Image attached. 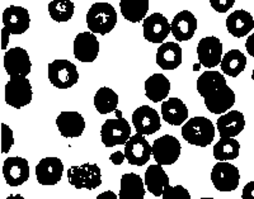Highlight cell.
Returning <instances> with one entry per match:
<instances>
[{
  "instance_id": "cell-1",
  "label": "cell",
  "mask_w": 254,
  "mask_h": 199,
  "mask_svg": "<svg viewBox=\"0 0 254 199\" xmlns=\"http://www.w3.org/2000/svg\"><path fill=\"white\" fill-rule=\"evenodd\" d=\"M198 94L205 99V105L212 114H224L235 104V93L226 84L225 76L219 71L208 70L197 80Z\"/></svg>"
},
{
  "instance_id": "cell-2",
  "label": "cell",
  "mask_w": 254,
  "mask_h": 199,
  "mask_svg": "<svg viewBox=\"0 0 254 199\" xmlns=\"http://www.w3.org/2000/svg\"><path fill=\"white\" fill-rule=\"evenodd\" d=\"M117 24V12L110 3H94L87 13V26L92 33L106 36Z\"/></svg>"
},
{
  "instance_id": "cell-3",
  "label": "cell",
  "mask_w": 254,
  "mask_h": 199,
  "mask_svg": "<svg viewBox=\"0 0 254 199\" xmlns=\"http://www.w3.org/2000/svg\"><path fill=\"white\" fill-rule=\"evenodd\" d=\"M182 137L193 146L207 148L215 139L214 124L206 117H193L183 124Z\"/></svg>"
},
{
  "instance_id": "cell-4",
  "label": "cell",
  "mask_w": 254,
  "mask_h": 199,
  "mask_svg": "<svg viewBox=\"0 0 254 199\" xmlns=\"http://www.w3.org/2000/svg\"><path fill=\"white\" fill-rule=\"evenodd\" d=\"M3 32H1V49L5 50L10 35H23L31 24L29 13L26 8L18 5H10L4 9Z\"/></svg>"
},
{
  "instance_id": "cell-5",
  "label": "cell",
  "mask_w": 254,
  "mask_h": 199,
  "mask_svg": "<svg viewBox=\"0 0 254 199\" xmlns=\"http://www.w3.org/2000/svg\"><path fill=\"white\" fill-rule=\"evenodd\" d=\"M115 119H107L101 128V139L106 148L125 145L131 137V126L122 117L121 110H116Z\"/></svg>"
},
{
  "instance_id": "cell-6",
  "label": "cell",
  "mask_w": 254,
  "mask_h": 199,
  "mask_svg": "<svg viewBox=\"0 0 254 199\" xmlns=\"http://www.w3.org/2000/svg\"><path fill=\"white\" fill-rule=\"evenodd\" d=\"M33 90L27 76H10L4 89L5 103L15 109L26 107L32 101Z\"/></svg>"
},
{
  "instance_id": "cell-7",
  "label": "cell",
  "mask_w": 254,
  "mask_h": 199,
  "mask_svg": "<svg viewBox=\"0 0 254 199\" xmlns=\"http://www.w3.org/2000/svg\"><path fill=\"white\" fill-rule=\"evenodd\" d=\"M69 183L76 189L94 191L102 184V173L97 164H83L80 166H71L67 170Z\"/></svg>"
},
{
  "instance_id": "cell-8",
  "label": "cell",
  "mask_w": 254,
  "mask_h": 199,
  "mask_svg": "<svg viewBox=\"0 0 254 199\" xmlns=\"http://www.w3.org/2000/svg\"><path fill=\"white\" fill-rule=\"evenodd\" d=\"M49 80L58 89H69L78 83V69L69 60L52 61L49 64Z\"/></svg>"
},
{
  "instance_id": "cell-9",
  "label": "cell",
  "mask_w": 254,
  "mask_h": 199,
  "mask_svg": "<svg viewBox=\"0 0 254 199\" xmlns=\"http://www.w3.org/2000/svg\"><path fill=\"white\" fill-rule=\"evenodd\" d=\"M211 182L219 192L235 191L240 182L239 169L228 161H219L212 167Z\"/></svg>"
},
{
  "instance_id": "cell-10",
  "label": "cell",
  "mask_w": 254,
  "mask_h": 199,
  "mask_svg": "<svg viewBox=\"0 0 254 199\" xmlns=\"http://www.w3.org/2000/svg\"><path fill=\"white\" fill-rule=\"evenodd\" d=\"M153 157L156 164L167 166V165H173L181 156L182 146L181 142L171 135H164L159 137L153 144Z\"/></svg>"
},
{
  "instance_id": "cell-11",
  "label": "cell",
  "mask_w": 254,
  "mask_h": 199,
  "mask_svg": "<svg viewBox=\"0 0 254 199\" xmlns=\"http://www.w3.org/2000/svg\"><path fill=\"white\" fill-rule=\"evenodd\" d=\"M125 156L128 164L135 166H142L150 160L153 155V148L144 135L136 133L125 144Z\"/></svg>"
},
{
  "instance_id": "cell-12",
  "label": "cell",
  "mask_w": 254,
  "mask_h": 199,
  "mask_svg": "<svg viewBox=\"0 0 254 199\" xmlns=\"http://www.w3.org/2000/svg\"><path fill=\"white\" fill-rule=\"evenodd\" d=\"M144 38L151 44H163L172 32L171 23L162 13H153L142 22Z\"/></svg>"
},
{
  "instance_id": "cell-13",
  "label": "cell",
  "mask_w": 254,
  "mask_h": 199,
  "mask_svg": "<svg viewBox=\"0 0 254 199\" xmlns=\"http://www.w3.org/2000/svg\"><path fill=\"white\" fill-rule=\"evenodd\" d=\"M132 124L137 133L150 136L158 132L162 127V121L158 110L149 105H141L132 113Z\"/></svg>"
},
{
  "instance_id": "cell-14",
  "label": "cell",
  "mask_w": 254,
  "mask_h": 199,
  "mask_svg": "<svg viewBox=\"0 0 254 199\" xmlns=\"http://www.w3.org/2000/svg\"><path fill=\"white\" fill-rule=\"evenodd\" d=\"M3 65L9 76H27L31 72L32 62L28 52L22 47H13L4 53Z\"/></svg>"
},
{
  "instance_id": "cell-15",
  "label": "cell",
  "mask_w": 254,
  "mask_h": 199,
  "mask_svg": "<svg viewBox=\"0 0 254 199\" xmlns=\"http://www.w3.org/2000/svg\"><path fill=\"white\" fill-rule=\"evenodd\" d=\"M197 56L199 64L207 69L216 67L222 60V44L215 36H208L199 40L197 46Z\"/></svg>"
},
{
  "instance_id": "cell-16",
  "label": "cell",
  "mask_w": 254,
  "mask_h": 199,
  "mask_svg": "<svg viewBox=\"0 0 254 199\" xmlns=\"http://www.w3.org/2000/svg\"><path fill=\"white\" fill-rule=\"evenodd\" d=\"M3 176L9 187H19L29 179V165L23 157L14 156L5 159L3 165Z\"/></svg>"
},
{
  "instance_id": "cell-17",
  "label": "cell",
  "mask_w": 254,
  "mask_h": 199,
  "mask_svg": "<svg viewBox=\"0 0 254 199\" xmlns=\"http://www.w3.org/2000/svg\"><path fill=\"white\" fill-rule=\"evenodd\" d=\"M56 126L65 139L80 137L85 130V119L75 110H63L56 118Z\"/></svg>"
},
{
  "instance_id": "cell-18",
  "label": "cell",
  "mask_w": 254,
  "mask_h": 199,
  "mask_svg": "<svg viewBox=\"0 0 254 199\" xmlns=\"http://www.w3.org/2000/svg\"><path fill=\"white\" fill-rule=\"evenodd\" d=\"M64 174V164L59 157H45L36 165V179L41 185H56Z\"/></svg>"
},
{
  "instance_id": "cell-19",
  "label": "cell",
  "mask_w": 254,
  "mask_h": 199,
  "mask_svg": "<svg viewBox=\"0 0 254 199\" xmlns=\"http://www.w3.org/2000/svg\"><path fill=\"white\" fill-rule=\"evenodd\" d=\"M99 53V42L94 33L81 32L74 40V56L80 62H93Z\"/></svg>"
},
{
  "instance_id": "cell-20",
  "label": "cell",
  "mask_w": 254,
  "mask_h": 199,
  "mask_svg": "<svg viewBox=\"0 0 254 199\" xmlns=\"http://www.w3.org/2000/svg\"><path fill=\"white\" fill-rule=\"evenodd\" d=\"M172 35L178 42H185L190 40L196 33L197 19L190 10H182L174 15L171 23Z\"/></svg>"
},
{
  "instance_id": "cell-21",
  "label": "cell",
  "mask_w": 254,
  "mask_h": 199,
  "mask_svg": "<svg viewBox=\"0 0 254 199\" xmlns=\"http://www.w3.org/2000/svg\"><path fill=\"white\" fill-rule=\"evenodd\" d=\"M216 127L221 137H231L234 139L246 127L244 114L239 110H229L228 113L219 117Z\"/></svg>"
},
{
  "instance_id": "cell-22",
  "label": "cell",
  "mask_w": 254,
  "mask_h": 199,
  "mask_svg": "<svg viewBox=\"0 0 254 199\" xmlns=\"http://www.w3.org/2000/svg\"><path fill=\"white\" fill-rule=\"evenodd\" d=\"M226 28L233 37H246L254 28L253 15L247 10H243V9L235 10L226 18Z\"/></svg>"
},
{
  "instance_id": "cell-23",
  "label": "cell",
  "mask_w": 254,
  "mask_h": 199,
  "mask_svg": "<svg viewBox=\"0 0 254 199\" xmlns=\"http://www.w3.org/2000/svg\"><path fill=\"white\" fill-rule=\"evenodd\" d=\"M162 117L171 126H182L188 119V108L179 98H168L162 103Z\"/></svg>"
},
{
  "instance_id": "cell-24",
  "label": "cell",
  "mask_w": 254,
  "mask_h": 199,
  "mask_svg": "<svg viewBox=\"0 0 254 199\" xmlns=\"http://www.w3.org/2000/svg\"><path fill=\"white\" fill-rule=\"evenodd\" d=\"M156 64L163 70H174L182 64V49L177 42H165L156 51Z\"/></svg>"
},
{
  "instance_id": "cell-25",
  "label": "cell",
  "mask_w": 254,
  "mask_h": 199,
  "mask_svg": "<svg viewBox=\"0 0 254 199\" xmlns=\"http://www.w3.org/2000/svg\"><path fill=\"white\" fill-rule=\"evenodd\" d=\"M147 191L154 197L163 196L164 191L169 187V176L165 173L162 165H150L145 171L144 178Z\"/></svg>"
},
{
  "instance_id": "cell-26",
  "label": "cell",
  "mask_w": 254,
  "mask_h": 199,
  "mask_svg": "<svg viewBox=\"0 0 254 199\" xmlns=\"http://www.w3.org/2000/svg\"><path fill=\"white\" fill-rule=\"evenodd\" d=\"M171 92V81L163 74H154L145 80V96L153 103L164 101Z\"/></svg>"
},
{
  "instance_id": "cell-27",
  "label": "cell",
  "mask_w": 254,
  "mask_h": 199,
  "mask_svg": "<svg viewBox=\"0 0 254 199\" xmlns=\"http://www.w3.org/2000/svg\"><path fill=\"white\" fill-rule=\"evenodd\" d=\"M120 199H144L145 182L139 174L127 173L121 178L119 192Z\"/></svg>"
},
{
  "instance_id": "cell-28",
  "label": "cell",
  "mask_w": 254,
  "mask_h": 199,
  "mask_svg": "<svg viewBox=\"0 0 254 199\" xmlns=\"http://www.w3.org/2000/svg\"><path fill=\"white\" fill-rule=\"evenodd\" d=\"M120 9L125 19L131 23H139L146 18L149 0H120Z\"/></svg>"
},
{
  "instance_id": "cell-29",
  "label": "cell",
  "mask_w": 254,
  "mask_h": 199,
  "mask_svg": "<svg viewBox=\"0 0 254 199\" xmlns=\"http://www.w3.org/2000/svg\"><path fill=\"white\" fill-rule=\"evenodd\" d=\"M220 66H221L222 72L225 75L231 76V78H237L246 69L247 57L239 50H230V51L226 52L225 55L222 56Z\"/></svg>"
},
{
  "instance_id": "cell-30",
  "label": "cell",
  "mask_w": 254,
  "mask_h": 199,
  "mask_svg": "<svg viewBox=\"0 0 254 199\" xmlns=\"http://www.w3.org/2000/svg\"><path fill=\"white\" fill-rule=\"evenodd\" d=\"M119 105V96L111 88L103 87L97 90L94 96V107L99 114L116 112Z\"/></svg>"
},
{
  "instance_id": "cell-31",
  "label": "cell",
  "mask_w": 254,
  "mask_h": 199,
  "mask_svg": "<svg viewBox=\"0 0 254 199\" xmlns=\"http://www.w3.org/2000/svg\"><path fill=\"white\" fill-rule=\"evenodd\" d=\"M240 144L231 137H221L214 146V157L217 161H230L239 156Z\"/></svg>"
},
{
  "instance_id": "cell-32",
  "label": "cell",
  "mask_w": 254,
  "mask_h": 199,
  "mask_svg": "<svg viewBox=\"0 0 254 199\" xmlns=\"http://www.w3.org/2000/svg\"><path fill=\"white\" fill-rule=\"evenodd\" d=\"M75 12V5L71 0H52L49 4V14L51 19L59 23L67 22Z\"/></svg>"
},
{
  "instance_id": "cell-33",
  "label": "cell",
  "mask_w": 254,
  "mask_h": 199,
  "mask_svg": "<svg viewBox=\"0 0 254 199\" xmlns=\"http://www.w3.org/2000/svg\"><path fill=\"white\" fill-rule=\"evenodd\" d=\"M162 197L163 199H190V192L183 185H176V187L169 185Z\"/></svg>"
},
{
  "instance_id": "cell-34",
  "label": "cell",
  "mask_w": 254,
  "mask_h": 199,
  "mask_svg": "<svg viewBox=\"0 0 254 199\" xmlns=\"http://www.w3.org/2000/svg\"><path fill=\"white\" fill-rule=\"evenodd\" d=\"M14 145V136L8 124L1 123V152L8 153Z\"/></svg>"
},
{
  "instance_id": "cell-35",
  "label": "cell",
  "mask_w": 254,
  "mask_h": 199,
  "mask_svg": "<svg viewBox=\"0 0 254 199\" xmlns=\"http://www.w3.org/2000/svg\"><path fill=\"white\" fill-rule=\"evenodd\" d=\"M210 4L215 12L226 13L234 6L235 0H210Z\"/></svg>"
},
{
  "instance_id": "cell-36",
  "label": "cell",
  "mask_w": 254,
  "mask_h": 199,
  "mask_svg": "<svg viewBox=\"0 0 254 199\" xmlns=\"http://www.w3.org/2000/svg\"><path fill=\"white\" fill-rule=\"evenodd\" d=\"M242 199H254V180L249 182L243 188Z\"/></svg>"
},
{
  "instance_id": "cell-37",
  "label": "cell",
  "mask_w": 254,
  "mask_h": 199,
  "mask_svg": "<svg viewBox=\"0 0 254 199\" xmlns=\"http://www.w3.org/2000/svg\"><path fill=\"white\" fill-rule=\"evenodd\" d=\"M110 160L112 161V164L115 165H121L122 162L126 160V156H125V152H121V151H116L112 155L110 156Z\"/></svg>"
},
{
  "instance_id": "cell-38",
  "label": "cell",
  "mask_w": 254,
  "mask_h": 199,
  "mask_svg": "<svg viewBox=\"0 0 254 199\" xmlns=\"http://www.w3.org/2000/svg\"><path fill=\"white\" fill-rule=\"evenodd\" d=\"M246 49L249 55L254 58V33L249 36L248 40L246 41Z\"/></svg>"
},
{
  "instance_id": "cell-39",
  "label": "cell",
  "mask_w": 254,
  "mask_h": 199,
  "mask_svg": "<svg viewBox=\"0 0 254 199\" xmlns=\"http://www.w3.org/2000/svg\"><path fill=\"white\" fill-rule=\"evenodd\" d=\"M95 199H120V197L112 191H106L103 193H101L99 196H97Z\"/></svg>"
},
{
  "instance_id": "cell-40",
  "label": "cell",
  "mask_w": 254,
  "mask_h": 199,
  "mask_svg": "<svg viewBox=\"0 0 254 199\" xmlns=\"http://www.w3.org/2000/svg\"><path fill=\"white\" fill-rule=\"evenodd\" d=\"M5 199H26L23 196H20V194H12V196L6 197Z\"/></svg>"
},
{
  "instance_id": "cell-41",
  "label": "cell",
  "mask_w": 254,
  "mask_h": 199,
  "mask_svg": "<svg viewBox=\"0 0 254 199\" xmlns=\"http://www.w3.org/2000/svg\"><path fill=\"white\" fill-rule=\"evenodd\" d=\"M252 79H253V81H254V69H253V72H252Z\"/></svg>"
},
{
  "instance_id": "cell-42",
  "label": "cell",
  "mask_w": 254,
  "mask_h": 199,
  "mask_svg": "<svg viewBox=\"0 0 254 199\" xmlns=\"http://www.w3.org/2000/svg\"><path fill=\"white\" fill-rule=\"evenodd\" d=\"M201 199H215V198H201Z\"/></svg>"
}]
</instances>
